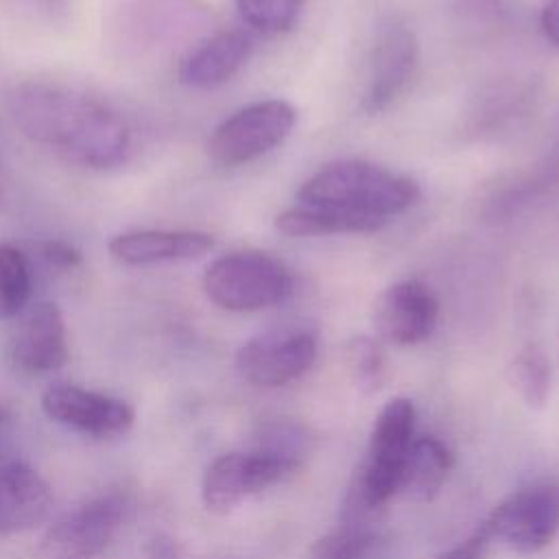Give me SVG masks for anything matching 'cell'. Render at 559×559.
Returning <instances> with one entry per match:
<instances>
[{
	"label": "cell",
	"instance_id": "obj_1",
	"mask_svg": "<svg viewBox=\"0 0 559 559\" xmlns=\"http://www.w3.org/2000/svg\"><path fill=\"white\" fill-rule=\"evenodd\" d=\"M9 114L24 138L81 168H114L131 148L129 124L116 109L66 85L20 83L9 96Z\"/></svg>",
	"mask_w": 559,
	"mask_h": 559
},
{
	"label": "cell",
	"instance_id": "obj_2",
	"mask_svg": "<svg viewBox=\"0 0 559 559\" xmlns=\"http://www.w3.org/2000/svg\"><path fill=\"white\" fill-rule=\"evenodd\" d=\"M212 24L203 0H107L100 37L114 61L140 66L194 41Z\"/></svg>",
	"mask_w": 559,
	"mask_h": 559
},
{
	"label": "cell",
	"instance_id": "obj_3",
	"mask_svg": "<svg viewBox=\"0 0 559 559\" xmlns=\"http://www.w3.org/2000/svg\"><path fill=\"white\" fill-rule=\"evenodd\" d=\"M415 439V406L408 397L389 400L369 432L365 461L347 489L341 522L376 526L386 502L397 496L404 459Z\"/></svg>",
	"mask_w": 559,
	"mask_h": 559
},
{
	"label": "cell",
	"instance_id": "obj_4",
	"mask_svg": "<svg viewBox=\"0 0 559 559\" xmlns=\"http://www.w3.org/2000/svg\"><path fill=\"white\" fill-rule=\"evenodd\" d=\"M306 205H325L389 223L419 199L415 179L362 159L325 164L297 190Z\"/></svg>",
	"mask_w": 559,
	"mask_h": 559
},
{
	"label": "cell",
	"instance_id": "obj_5",
	"mask_svg": "<svg viewBox=\"0 0 559 559\" xmlns=\"http://www.w3.org/2000/svg\"><path fill=\"white\" fill-rule=\"evenodd\" d=\"M201 286L205 297L223 310L255 312L286 301L293 293V275L275 255L245 249L210 262Z\"/></svg>",
	"mask_w": 559,
	"mask_h": 559
},
{
	"label": "cell",
	"instance_id": "obj_6",
	"mask_svg": "<svg viewBox=\"0 0 559 559\" xmlns=\"http://www.w3.org/2000/svg\"><path fill=\"white\" fill-rule=\"evenodd\" d=\"M297 122V109L282 98L251 103L225 118L207 140V155L216 166L234 168L280 146Z\"/></svg>",
	"mask_w": 559,
	"mask_h": 559
},
{
	"label": "cell",
	"instance_id": "obj_7",
	"mask_svg": "<svg viewBox=\"0 0 559 559\" xmlns=\"http://www.w3.org/2000/svg\"><path fill=\"white\" fill-rule=\"evenodd\" d=\"M485 520L491 539L515 552H537L559 533V485L533 483L515 489Z\"/></svg>",
	"mask_w": 559,
	"mask_h": 559
},
{
	"label": "cell",
	"instance_id": "obj_8",
	"mask_svg": "<svg viewBox=\"0 0 559 559\" xmlns=\"http://www.w3.org/2000/svg\"><path fill=\"white\" fill-rule=\"evenodd\" d=\"M314 358V332L306 328H275L240 345L234 356V367L251 386L280 389L304 376Z\"/></svg>",
	"mask_w": 559,
	"mask_h": 559
},
{
	"label": "cell",
	"instance_id": "obj_9",
	"mask_svg": "<svg viewBox=\"0 0 559 559\" xmlns=\"http://www.w3.org/2000/svg\"><path fill=\"white\" fill-rule=\"evenodd\" d=\"M124 509V500L114 493L85 502L46 528L35 559H96L120 528Z\"/></svg>",
	"mask_w": 559,
	"mask_h": 559
},
{
	"label": "cell",
	"instance_id": "obj_10",
	"mask_svg": "<svg viewBox=\"0 0 559 559\" xmlns=\"http://www.w3.org/2000/svg\"><path fill=\"white\" fill-rule=\"evenodd\" d=\"M290 474H295L290 465L255 450L221 454L205 467L201 500L210 513L225 515Z\"/></svg>",
	"mask_w": 559,
	"mask_h": 559
},
{
	"label": "cell",
	"instance_id": "obj_11",
	"mask_svg": "<svg viewBox=\"0 0 559 559\" xmlns=\"http://www.w3.org/2000/svg\"><path fill=\"white\" fill-rule=\"evenodd\" d=\"M41 411L48 419L96 439L120 437L133 426V408L127 402L76 384L48 386Z\"/></svg>",
	"mask_w": 559,
	"mask_h": 559
},
{
	"label": "cell",
	"instance_id": "obj_12",
	"mask_svg": "<svg viewBox=\"0 0 559 559\" xmlns=\"http://www.w3.org/2000/svg\"><path fill=\"white\" fill-rule=\"evenodd\" d=\"M439 319V301L421 280H402L386 286L373 304V328L393 345H417L426 341Z\"/></svg>",
	"mask_w": 559,
	"mask_h": 559
},
{
	"label": "cell",
	"instance_id": "obj_13",
	"mask_svg": "<svg viewBox=\"0 0 559 559\" xmlns=\"http://www.w3.org/2000/svg\"><path fill=\"white\" fill-rule=\"evenodd\" d=\"M216 238L197 229H135L116 234L107 242L109 255L124 266H153L197 260L212 251Z\"/></svg>",
	"mask_w": 559,
	"mask_h": 559
},
{
	"label": "cell",
	"instance_id": "obj_14",
	"mask_svg": "<svg viewBox=\"0 0 559 559\" xmlns=\"http://www.w3.org/2000/svg\"><path fill=\"white\" fill-rule=\"evenodd\" d=\"M11 356L20 369L31 373L55 371L68 362L66 323L57 304L39 301L26 310Z\"/></svg>",
	"mask_w": 559,
	"mask_h": 559
},
{
	"label": "cell",
	"instance_id": "obj_15",
	"mask_svg": "<svg viewBox=\"0 0 559 559\" xmlns=\"http://www.w3.org/2000/svg\"><path fill=\"white\" fill-rule=\"evenodd\" d=\"M419 59V46L413 31L406 26H389L373 52L371 81L365 96V109L378 114L386 109L411 83Z\"/></svg>",
	"mask_w": 559,
	"mask_h": 559
},
{
	"label": "cell",
	"instance_id": "obj_16",
	"mask_svg": "<svg viewBox=\"0 0 559 559\" xmlns=\"http://www.w3.org/2000/svg\"><path fill=\"white\" fill-rule=\"evenodd\" d=\"M253 44L245 31H218L194 46L179 63V81L194 90L227 83L251 57Z\"/></svg>",
	"mask_w": 559,
	"mask_h": 559
},
{
	"label": "cell",
	"instance_id": "obj_17",
	"mask_svg": "<svg viewBox=\"0 0 559 559\" xmlns=\"http://www.w3.org/2000/svg\"><path fill=\"white\" fill-rule=\"evenodd\" d=\"M52 509L48 483L24 463L0 465V533H22L41 524Z\"/></svg>",
	"mask_w": 559,
	"mask_h": 559
},
{
	"label": "cell",
	"instance_id": "obj_18",
	"mask_svg": "<svg viewBox=\"0 0 559 559\" xmlns=\"http://www.w3.org/2000/svg\"><path fill=\"white\" fill-rule=\"evenodd\" d=\"M452 467L454 456L441 439L415 437L402 465L397 493L415 502H430L445 485Z\"/></svg>",
	"mask_w": 559,
	"mask_h": 559
},
{
	"label": "cell",
	"instance_id": "obj_19",
	"mask_svg": "<svg viewBox=\"0 0 559 559\" xmlns=\"http://www.w3.org/2000/svg\"><path fill=\"white\" fill-rule=\"evenodd\" d=\"M386 223L360 214H352L325 205H297L277 214L275 229L284 236L308 238L330 234H369L382 229Z\"/></svg>",
	"mask_w": 559,
	"mask_h": 559
},
{
	"label": "cell",
	"instance_id": "obj_20",
	"mask_svg": "<svg viewBox=\"0 0 559 559\" xmlns=\"http://www.w3.org/2000/svg\"><path fill=\"white\" fill-rule=\"evenodd\" d=\"M314 448V437L310 430L295 419H275L266 421L253 437L251 450L269 454L295 472L304 465L308 454Z\"/></svg>",
	"mask_w": 559,
	"mask_h": 559
},
{
	"label": "cell",
	"instance_id": "obj_21",
	"mask_svg": "<svg viewBox=\"0 0 559 559\" xmlns=\"http://www.w3.org/2000/svg\"><path fill=\"white\" fill-rule=\"evenodd\" d=\"M507 378L526 406L542 408L548 402L552 371H550V360L539 345L535 343L524 345L509 362Z\"/></svg>",
	"mask_w": 559,
	"mask_h": 559
},
{
	"label": "cell",
	"instance_id": "obj_22",
	"mask_svg": "<svg viewBox=\"0 0 559 559\" xmlns=\"http://www.w3.org/2000/svg\"><path fill=\"white\" fill-rule=\"evenodd\" d=\"M31 293L33 266L28 255L13 245H0V321L17 317Z\"/></svg>",
	"mask_w": 559,
	"mask_h": 559
},
{
	"label": "cell",
	"instance_id": "obj_23",
	"mask_svg": "<svg viewBox=\"0 0 559 559\" xmlns=\"http://www.w3.org/2000/svg\"><path fill=\"white\" fill-rule=\"evenodd\" d=\"M345 358L352 382L360 393L373 395L384 386L389 369L384 352L378 341H373L371 336L352 338L345 347Z\"/></svg>",
	"mask_w": 559,
	"mask_h": 559
},
{
	"label": "cell",
	"instance_id": "obj_24",
	"mask_svg": "<svg viewBox=\"0 0 559 559\" xmlns=\"http://www.w3.org/2000/svg\"><path fill=\"white\" fill-rule=\"evenodd\" d=\"M378 544L376 526L341 522L310 546V559H362Z\"/></svg>",
	"mask_w": 559,
	"mask_h": 559
},
{
	"label": "cell",
	"instance_id": "obj_25",
	"mask_svg": "<svg viewBox=\"0 0 559 559\" xmlns=\"http://www.w3.org/2000/svg\"><path fill=\"white\" fill-rule=\"evenodd\" d=\"M304 0H236L240 17L258 33L275 35L288 31Z\"/></svg>",
	"mask_w": 559,
	"mask_h": 559
},
{
	"label": "cell",
	"instance_id": "obj_26",
	"mask_svg": "<svg viewBox=\"0 0 559 559\" xmlns=\"http://www.w3.org/2000/svg\"><path fill=\"white\" fill-rule=\"evenodd\" d=\"M37 258L44 262L46 269H55V271H72L74 266L81 264V253L63 242V240H44L35 245Z\"/></svg>",
	"mask_w": 559,
	"mask_h": 559
},
{
	"label": "cell",
	"instance_id": "obj_27",
	"mask_svg": "<svg viewBox=\"0 0 559 559\" xmlns=\"http://www.w3.org/2000/svg\"><path fill=\"white\" fill-rule=\"evenodd\" d=\"M489 542H491V531H489L487 520H483L465 539H461L456 546L439 552L435 559H483Z\"/></svg>",
	"mask_w": 559,
	"mask_h": 559
},
{
	"label": "cell",
	"instance_id": "obj_28",
	"mask_svg": "<svg viewBox=\"0 0 559 559\" xmlns=\"http://www.w3.org/2000/svg\"><path fill=\"white\" fill-rule=\"evenodd\" d=\"M24 13L44 22H59L68 13V0H13Z\"/></svg>",
	"mask_w": 559,
	"mask_h": 559
},
{
	"label": "cell",
	"instance_id": "obj_29",
	"mask_svg": "<svg viewBox=\"0 0 559 559\" xmlns=\"http://www.w3.org/2000/svg\"><path fill=\"white\" fill-rule=\"evenodd\" d=\"M542 31L546 39L559 48V0H550L542 11Z\"/></svg>",
	"mask_w": 559,
	"mask_h": 559
},
{
	"label": "cell",
	"instance_id": "obj_30",
	"mask_svg": "<svg viewBox=\"0 0 559 559\" xmlns=\"http://www.w3.org/2000/svg\"><path fill=\"white\" fill-rule=\"evenodd\" d=\"M148 557L151 559H177L179 557V550H177V544L173 539H166V537H157L148 544L146 548Z\"/></svg>",
	"mask_w": 559,
	"mask_h": 559
},
{
	"label": "cell",
	"instance_id": "obj_31",
	"mask_svg": "<svg viewBox=\"0 0 559 559\" xmlns=\"http://www.w3.org/2000/svg\"><path fill=\"white\" fill-rule=\"evenodd\" d=\"M9 177H7V173H4V166L0 164V212L7 207V203H9Z\"/></svg>",
	"mask_w": 559,
	"mask_h": 559
},
{
	"label": "cell",
	"instance_id": "obj_32",
	"mask_svg": "<svg viewBox=\"0 0 559 559\" xmlns=\"http://www.w3.org/2000/svg\"><path fill=\"white\" fill-rule=\"evenodd\" d=\"M4 419H7V411H4V408H2V406H0V424H2V421H4Z\"/></svg>",
	"mask_w": 559,
	"mask_h": 559
}]
</instances>
